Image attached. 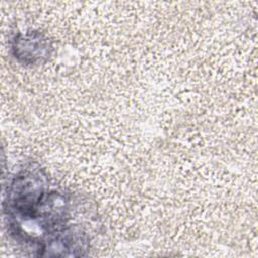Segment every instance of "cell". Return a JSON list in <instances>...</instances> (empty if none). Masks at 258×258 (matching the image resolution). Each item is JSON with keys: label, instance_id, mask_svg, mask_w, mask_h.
Instances as JSON below:
<instances>
[{"label": "cell", "instance_id": "obj_1", "mask_svg": "<svg viewBox=\"0 0 258 258\" xmlns=\"http://www.w3.org/2000/svg\"><path fill=\"white\" fill-rule=\"evenodd\" d=\"M70 209V197L51 189L44 171L31 163L14 174L4 199L11 235L41 256H78L84 250L89 237L68 225Z\"/></svg>", "mask_w": 258, "mask_h": 258}, {"label": "cell", "instance_id": "obj_2", "mask_svg": "<svg viewBox=\"0 0 258 258\" xmlns=\"http://www.w3.org/2000/svg\"><path fill=\"white\" fill-rule=\"evenodd\" d=\"M50 44L48 39L38 32L18 34L14 38L12 49L14 55L24 63H36L49 56Z\"/></svg>", "mask_w": 258, "mask_h": 258}]
</instances>
